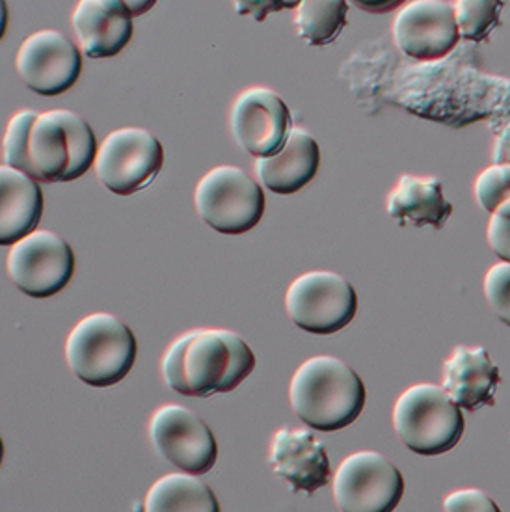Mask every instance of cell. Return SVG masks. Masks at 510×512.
Returning <instances> with one entry per match:
<instances>
[{"label": "cell", "mask_w": 510, "mask_h": 512, "mask_svg": "<svg viewBox=\"0 0 510 512\" xmlns=\"http://www.w3.org/2000/svg\"><path fill=\"white\" fill-rule=\"evenodd\" d=\"M349 2L367 14H388L401 8L406 0H349Z\"/></svg>", "instance_id": "obj_31"}, {"label": "cell", "mask_w": 510, "mask_h": 512, "mask_svg": "<svg viewBox=\"0 0 510 512\" xmlns=\"http://www.w3.org/2000/svg\"><path fill=\"white\" fill-rule=\"evenodd\" d=\"M71 25L88 58L120 54L133 38V15L121 0H79Z\"/></svg>", "instance_id": "obj_16"}, {"label": "cell", "mask_w": 510, "mask_h": 512, "mask_svg": "<svg viewBox=\"0 0 510 512\" xmlns=\"http://www.w3.org/2000/svg\"><path fill=\"white\" fill-rule=\"evenodd\" d=\"M148 512H218L220 505L211 486L194 473H168L149 488L144 501Z\"/></svg>", "instance_id": "obj_21"}, {"label": "cell", "mask_w": 510, "mask_h": 512, "mask_svg": "<svg viewBox=\"0 0 510 512\" xmlns=\"http://www.w3.org/2000/svg\"><path fill=\"white\" fill-rule=\"evenodd\" d=\"M492 159L494 164H510V120L497 127Z\"/></svg>", "instance_id": "obj_30"}, {"label": "cell", "mask_w": 510, "mask_h": 512, "mask_svg": "<svg viewBox=\"0 0 510 512\" xmlns=\"http://www.w3.org/2000/svg\"><path fill=\"white\" fill-rule=\"evenodd\" d=\"M332 492L339 511H395L404 496V477L384 455L358 451L339 464Z\"/></svg>", "instance_id": "obj_9"}, {"label": "cell", "mask_w": 510, "mask_h": 512, "mask_svg": "<svg viewBox=\"0 0 510 512\" xmlns=\"http://www.w3.org/2000/svg\"><path fill=\"white\" fill-rule=\"evenodd\" d=\"M321 166V148L304 129H293L280 153L259 157L255 174L265 189L280 196H291L309 185Z\"/></svg>", "instance_id": "obj_18"}, {"label": "cell", "mask_w": 510, "mask_h": 512, "mask_svg": "<svg viewBox=\"0 0 510 512\" xmlns=\"http://www.w3.org/2000/svg\"><path fill=\"white\" fill-rule=\"evenodd\" d=\"M255 354L239 334L198 328L177 337L164 352V382L185 397H211L237 390L254 373Z\"/></svg>", "instance_id": "obj_1"}, {"label": "cell", "mask_w": 510, "mask_h": 512, "mask_svg": "<svg viewBox=\"0 0 510 512\" xmlns=\"http://www.w3.org/2000/svg\"><path fill=\"white\" fill-rule=\"evenodd\" d=\"M43 215V192L25 172L0 168V244L12 246L36 231Z\"/></svg>", "instance_id": "obj_19"}, {"label": "cell", "mask_w": 510, "mask_h": 512, "mask_svg": "<svg viewBox=\"0 0 510 512\" xmlns=\"http://www.w3.org/2000/svg\"><path fill=\"white\" fill-rule=\"evenodd\" d=\"M239 15H252L255 21H265L270 14L296 8L302 0H233Z\"/></svg>", "instance_id": "obj_28"}, {"label": "cell", "mask_w": 510, "mask_h": 512, "mask_svg": "<svg viewBox=\"0 0 510 512\" xmlns=\"http://www.w3.org/2000/svg\"><path fill=\"white\" fill-rule=\"evenodd\" d=\"M393 429L412 453L438 457L457 447L466 419L442 386L423 382L406 388L395 401Z\"/></svg>", "instance_id": "obj_5"}, {"label": "cell", "mask_w": 510, "mask_h": 512, "mask_svg": "<svg viewBox=\"0 0 510 512\" xmlns=\"http://www.w3.org/2000/svg\"><path fill=\"white\" fill-rule=\"evenodd\" d=\"M386 209L401 228L412 224L416 228L430 226L443 230L455 207L447 202L440 179L406 174L399 177L395 189L391 190Z\"/></svg>", "instance_id": "obj_20"}, {"label": "cell", "mask_w": 510, "mask_h": 512, "mask_svg": "<svg viewBox=\"0 0 510 512\" xmlns=\"http://www.w3.org/2000/svg\"><path fill=\"white\" fill-rule=\"evenodd\" d=\"M94 129L73 110L41 112L30 127L28 159L41 183H69L84 176L97 159Z\"/></svg>", "instance_id": "obj_3"}, {"label": "cell", "mask_w": 510, "mask_h": 512, "mask_svg": "<svg viewBox=\"0 0 510 512\" xmlns=\"http://www.w3.org/2000/svg\"><path fill=\"white\" fill-rule=\"evenodd\" d=\"M365 384L360 375L334 356H313L300 365L289 386V401L309 429L337 432L362 416Z\"/></svg>", "instance_id": "obj_2"}, {"label": "cell", "mask_w": 510, "mask_h": 512, "mask_svg": "<svg viewBox=\"0 0 510 512\" xmlns=\"http://www.w3.org/2000/svg\"><path fill=\"white\" fill-rule=\"evenodd\" d=\"M121 2L127 6V10L131 12L133 17L148 14L153 10V6L157 4V0H121Z\"/></svg>", "instance_id": "obj_32"}, {"label": "cell", "mask_w": 510, "mask_h": 512, "mask_svg": "<svg viewBox=\"0 0 510 512\" xmlns=\"http://www.w3.org/2000/svg\"><path fill=\"white\" fill-rule=\"evenodd\" d=\"M15 287L30 298H51L68 287L75 272V254L53 231H32L12 244L6 261Z\"/></svg>", "instance_id": "obj_10"}, {"label": "cell", "mask_w": 510, "mask_h": 512, "mask_svg": "<svg viewBox=\"0 0 510 512\" xmlns=\"http://www.w3.org/2000/svg\"><path fill=\"white\" fill-rule=\"evenodd\" d=\"M443 511L447 512H499L496 501L477 488L455 490L443 499Z\"/></svg>", "instance_id": "obj_27"}, {"label": "cell", "mask_w": 510, "mask_h": 512, "mask_svg": "<svg viewBox=\"0 0 510 512\" xmlns=\"http://www.w3.org/2000/svg\"><path fill=\"white\" fill-rule=\"evenodd\" d=\"M499 367L484 347H457L443 364L442 388L462 410L496 405Z\"/></svg>", "instance_id": "obj_17"}, {"label": "cell", "mask_w": 510, "mask_h": 512, "mask_svg": "<svg viewBox=\"0 0 510 512\" xmlns=\"http://www.w3.org/2000/svg\"><path fill=\"white\" fill-rule=\"evenodd\" d=\"M460 40L455 8L447 0H410L395 15L393 41L417 62L445 60Z\"/></svg>", "instance_id": "obj_13"}, {"label": "cell", "mask_w": 510, "mask_h": 512, "mask_svg": "<svg viewBox=\"0 0 510 512\" xmlns=\"http://www.w3.org/2000/svg\"><path fill=\"white\" fill-rule=\"evenodd\" d=\"M36 118H38V112L34 110H19L8 122L4 140H2L4 164L17 168L28 176H32V164L28 159V135Z\"/></svg>", "instance_id": "obj_25"}, {"label": "cell", "mask_w": 510, "mask_h": 512, "mask_svg": "<svg viewBox=\"0 0 510 512\" xmlns=\"http://www.w3.org/2000/svg\"><path fill=\"white\" fill-rule=\"evenodd\" d=\"M149 438L162 459L181 472L205 475L215 468L218 459L215 434L190 408L161 406L149 419Z\"/></svg>", "instance_id": "obj_11"}, {"label": "cell", "mask_w": 510, "mask_h": 512, "mask_svg": "<svg viewBox=\"0 0 510 512\" xmlns=\"http://www.w3.org/2000/svg\"><path fill=\"white\" fill-rule=\"evenodd\" d=\"M455 17L464 40L481 43L499 27L505 2L503 0H455Z\"/></svg>", "instance_id": "obj_23"}, {"label": "cell", "mask_w": 510, "mask_h": 512, "mask_svg": "<svg viewBox=\"0 0 510 512\" xmlns=\"http://www.w3.org/2000/svg\"><path fill=\"white\" fill-rule=\"evenodd\" d=\"M15 69L34 94H66L81 77V49L60 30H38L21 43Z\"/></svg>", "instance_id": "obj_12"}, {"label": "cell", "mask_w": 510, "mask_h": 512, "mask_svg": "<svg viewBox=\"0 0 510 512\" xmlns=\"http://www.w3.org/2000/svg\"><path fill=\"white\" fill-rule=\"evenodd\" d=\"M285 311L300 330L332 336L347 328L358 311L352 283L337 272L311 270L298 276L285 293Z\"/></svg>", "instance_id": "obj_7"}, {"label": "cell", "mask_w": 510, "mask_h": 512, "mask_svg": "<svg viewBox=\"0 0 510 512\" xmlns=\"http://www.w3.org/2000/svg\"><path fill=\"white\" fill-rule=\"evenodd\" d=\"M475 198L490 215L510 220V164H494L475 181Z\"/></svg>", "instance_id": "obj_24"}, {"label": "cell", "mask_w": 510, "mask_h": 512, "mask_svg": "<svg viewBox=\"0 0 510 512\" xmlns=\"http://www.w3.org/2000/svg\"><path fill=\"white\" fill-rule=\"evenodd\" d=\"M164 149L159 138L142 127L116 129L101 142L95 174L116 196H133L161 174Z\"/></svg>", "instance_id": "obj_8"}, {"label": "cell", "mask_w": 510, "mask_h": 512, "mask_svg": "<svg viewBox=\"0 0 510 512\" xmlns=\"http://www.w3.org/2000/svg\"><path fill=\"white\" fill-rule=\"evenodd\" d=\"M484 297L497 319L510 328V263L501 261L484 276Z\"/></svg>", "instance_id": "obj_26"}, {"label": "cell", "mask_w": 510, "mask_h": 512, "mask_svg": "<svg viewBox=\"0 0 510 512\" xmlns=\"http://www.w3.org/2000/svg\"><path fill=\"white\" fill-rule=\"evenodd\" d=\"M135 334L116 315L97 311L75 324L66 341V360L75 377L92 388H110L135 367Z\"/></svg>", "instance_id": "obj_4"}, {"label": "cell", "mask_w": 510, "mask_h": 512, "mask_svg": "<svg viewBox=\"0 0 510 512\" xmlns=\"http://www.w3.org/2000/svg\"><path fill=\"white\" fill-rule=\"evenodd\" d=\"M229 127L237 144L259 159L282 151L293 131V118L280 95L265 86H255L233 101Z\"/></svg>", "instance_id": "obj_14"}, {"label": "cell", "mask_w": 510, "mask_h": 512, "mask_svg": "<svg viewBox=\"0 0 510 512\" xmlns=\"http://www.w3.org/2000/svg\"><path fill=\"white\" fill-rule=\"evenodd\" d=\"M347 15L349 0H302L296 6V32L311 47H326L347 27Z\"/></svg>", "instance_id": "obj_22"}, {"label": "cell", "mask_w": 510, "mask_h": 512, "mask_svg": "<svg viewBox=\"0 0 510 512\" xmlns=\"http://www.w3.org/2000/svg\"><path fill=\"white\" fill-rule=\"evenodd\" d=\"M270 468L289 485L291 492L313 496L332 483V466L323 442L308 429H280L269 453Z\"/></svg>", "instance_id": "obj_15"}, {"label": "cell", "mask_w": 510, "mask_h": 512, "mask_svg": "<svg viewBox=\"0 0 510 512\" xmlns=\"http://www.w3.org/2000/svg\"><path fill=\"white\" fill-rule=\"evenodd\" d=\"M486 237H488L490 248L496 252V256L510 263V220L490 215Z\"/></svg>", "instance_id": "obj_29"}, {"label": "cell", "mask_w": 510, "mask_h": 512, "mask_svg": "<svg viewBox=\"0 0 510 512\" xmlns=\"http://www.w3.org/2000/svg\"><path fill=\"white\" fill-rule=\"evenodd\" d=\"M194 205L209 228L222 235H242L265 215V194L248 172L222 164L198 181Z\"/></svg>", "instance_id": "obj_6"}]
</instances>
